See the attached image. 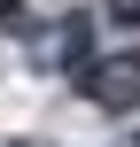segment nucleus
I'll use <instances>...</instances> for the list:
<instances>
[{
  "instance_id": "nucleus-1",
  "label": "nucleus",
  "mask_w": 140,
  "mask_h": 147,
  "mask_svg": "<svg viewBox=\"0 0 140 147\" xmlns=\"http://www.w3.org/2000/svg\"><path fill=\"white\" fill-rule=\"evenodd\" d=\"M78 85H86L101 109H132V101H140V62H132V54H125V62H86Z\"/></svg>"
}]
</instances>
